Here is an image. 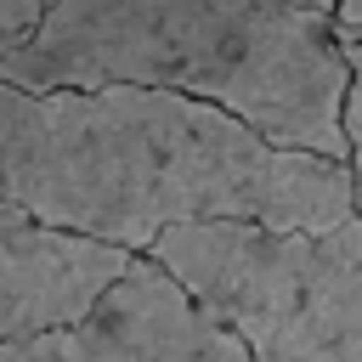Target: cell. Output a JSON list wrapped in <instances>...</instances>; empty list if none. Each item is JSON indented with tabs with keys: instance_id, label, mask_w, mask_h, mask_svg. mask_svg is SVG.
Returning a JSON list of instances; mask_svg holds the SVG:
<instances>
[{
	"instance_id": "277c9868",
	"label": "cell",
	"mask_w": 362,
	"mask_h": 362,
	"mask_svg": "<svg viewBox=\"0 0 362 362\" xmlns=\"http://www.w3.org/2000/svg\"><path fill=\"white\" fill-rule=\"evenodd\" d=\"M0 362H249L153 260H130L124 277L90 305L85 322L0 339Z\"/></svg>"
},
{
	"instance_id": "9c48e42d",
	"label": "cell",
	"mask_w": 362,
	"mask_h": 362,
	"mask_svg": "<svg viewBox=\"0 0 362 362\" xmlns=\"http://www.w3.org/2000/svg\"><path fill=\"white\" fill-rule=\"evenodd\" d=\"M356 215H362V175H356Z\"/></svg>"
},
{
	"instance_id": "52a82bcc",
	"label": "cell",
	"mask_w": 362,
	"mask_h": 362,
	"mask_svg": "<svg viewBox=\"0 0 362 362\" xmlns=\"http://www.w3.org/2000/svg\"><path fill=\"white\" fill-rule=\"evenodd\" d=\"M40 11H45V0H0V40H23L34 23H40Z\"/></svg>"
},
{
	"instance_id": "6da1fadb",
	"label": "cell",
	"mask_w": 362,
	"mask_h": 362,
	"mask_svg": "<svg viewBox=\"0 0 362 362\" xmlns=\"http://www.w3.org/2000/svg\"><path fill=\"white\" fill-rule=\"evenodd\" d=\"M0 198L141 255L164 226L198 221L334 226L356 209V175L175 90L0 85Z\"/></svg>"
},
{
	"instance_id": "ba28073f",
	"label": "cell",
	"mask_w": 362,
	"mask_h": 362,
	"mask_svg": "<svg viewBox=\"0 0 362 362\" xmlns=\"http://www.w3.org/2000/svg\"><path fill=\"white\" fill-rule=\"evenodd\" d=\"M272 6H294V11H322V17H328L334 0H272Z\"/></svg>"
},
{
	"instance_id": "7a4b0ae2",
	"label": "cell",
	"mask_w": 362,
	"mask_h": 362,
	"mask_svg": "<svg viewBox=\"0 0 362 362\" xmlns=\"http://www.w3.org/2000/svg\"><path fill=\"white\" fill-rule=\"evenodd\" d=\"M17 90H175L243 119L272 147L345 164V57L322 11L272 0H45L0 57Z\"/></svg>"
},
{
	"instance_id": "8992f818",
	"label": "cell",
	"mask_w": 362,
	"mask_h": 362,
	"mask_svg": "<svg viewBox=\"0 0 362 362\" xmlns=\"http://www.w3.org/2000/svg\"><path fill=\"white\" fill-rule=\"evenodd\" d=\"M345 57V96H339V136H345V164L362 175V45H339Z\"/></svg>"
},
{
	"instance_id": "5b68a950",
	"label": "cell",
	"mask_w": 362,
	"mask_h": 362,
	"mask_svg": "<svg viewBox=\"0 0 362 362\" xmlns=\"http://www.w3.org/2000/svg\"><path fill=\"white\" fill-rule=\"evenodd\" d=\"M130 260L136 255L119 243L51 226L0 198V339H34L85 322Z\"/></svg>"
},
{
	"instance_id": "3957f363",
	"label": "cell",
	"mask_w": 362,
	"mask_h": 362,
	"mask_svg": "<svg viewBox=\"0 0 362 362\" xmlns=\"http://www.w3.org/2000/svg\"><path fill=\"white\" fill-rule=\"evenodd\" d=\"M153 260L249 362H362V215L334 226H164Z\"/></svg>"
}]
</instances>
